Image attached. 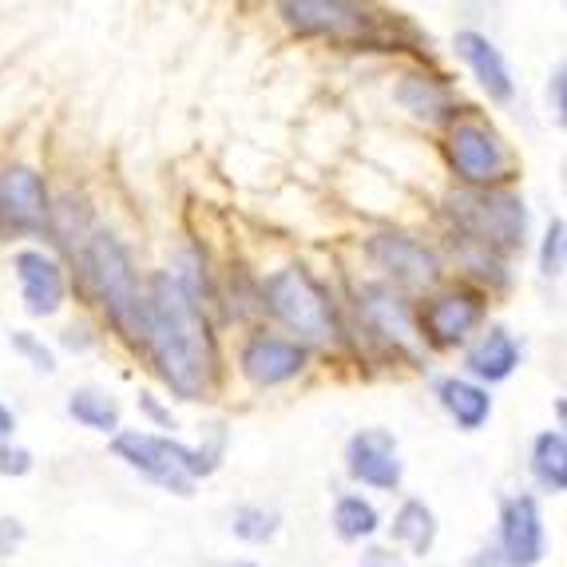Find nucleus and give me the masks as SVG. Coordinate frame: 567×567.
Instances as JSON below:
<instances>
[{"label": "nucleus", "instance_id": "18", "mask_svg": "<svg viewBox=\"0 0 567 567\" xmlns=\"http://www.w3.org/2000/svg\"><path fill=\"white\" fill-rule=\"evenodd\" d=\"M436 398H441V405L453 413V421L461 429H481L484 421H488L492 413V398H488V389L473 385V381H464V378H445L441 385H436Z\"/></svg>", "mask_w": 567, "mask_h": 567}, {"label": "nucleus", "instance_id": "14", "mask_svg": "<svg viewBox=\"0 0 567 567\" xmlns=\"http://www.w3.org/2000/svg\"><path fill=\"white\" fill-rule=\"evenodd\" d=\"M12 270L20 278V293H24V306L37 318H52V313L64 306V270L56 266V258H48L44 250H20L12 258Z\"/></svg>", "mask_w": 567, "mask_h": 567}, {"label": "nucleus", "instance_id": "24", "mask_svg": "<svg viewBox=\"0 0 567 567\" xmlns=\"http://www.w3.org/2000/svg\"><path fill=\"white\" fill-rule=\"evenodd\" d=\"M230 528H235L238 539H246V544H266V539H275L278 532V516L266 508H238L235 520H230Z\"/></svg>", "mask_w": 567, "mask_h": 567}, {"label": "nucleus", "instance_id": "19", "mask_svg": "<svg viewBox=\"0 0 567 567\" xmlns=\"http://www.w3.org/2000/svg\"><path fill=\"white\" fill-rule=\"evenodd\" d=\"M398 100L416 115V120H425V123H445V120H453V112H456L449 87H441L436 80H425V76L401 80Z\"/></svg>", "mask_w": 567, "mask_h": 567}, {"label": "nucleus", "instance_id": "7", "mask_svg": "<svg viewBox=\"0 0 567 567\" xmlns=\"http://www.w3.org/2000/svg\"><path fill=\"white\" fill-rule=\"evenodd\" d=\"M449 159H453L456 175L468 187L481 190L508 175V152H504L501 135L476 120L453 123V132H449Z\"/></svg>", "mask_w": 567, "mask_h": 567}, {"label": "nucleus", "instance_id": "31", "mask_svg": "<svg viewBox=\"0 0 567 567\" xmlns=\"http://www.w3.org/2000/svg\"><path fill=\"white\" fill-rule=\"evenodd\" d=\"M548 95L556 100V123H564V64L556 68V76H551Z\"/></svg>", "mask_w": 567, "mask_h": 567}, {"label": "nucleus", "instance_id": "8", "mask_svg": "<svg viewBox=\"0 0 567 567\" xmlns=\"http://www.w3.org/2000/svg\"><path fill=\"white\" fill-rule=\"evenodd\" d=\"M346 468L358 484L369 488L393 492L401 484V456L398 441L389 429H361L350 436V449H346Z\"/></svg>", "mask_w": 567, "mask_h": 567}, {"label": "nucleus", "instance_id": "4", "mask_svg": "<svg viewBox=\"0 0 567 567\" xmlns=\"http://www.w3.org/2000/svg\"><path fill=\"white\" fill-rule=\"evenodd\" d=\"M87 278H92L95 293H100V306L107 310V318L115 322V330L127 341H143V302L140 290H135V270L127 250L120 246L115 235H100L87 243Z\"/></svg>", "mask_w": 567, "mask_h": 567}, {"label": "nucleus", "instance_id": "1", "mask_svg": "<svg viewBox=\"0 0 567 567\" xmlns=\"http://www.w3.org/2000/svg\"><path fill=\"white\" fill-rule=\"evenodd\" d=\"M143 346L152 350L159 378L183 401H199L215 381V333H210L190 286L171 270L152 278V293L143 302Z\"/></svg>", "mask_w": 567, "mask_h": 567}, {"label": "nucleus", "instance_id": "21", "mask_svg": "<svg viewBox=\"0 0 567 567\" xmlns=\"http://www.w3.org/2000/svg\"><path fill=\"white\" fill-rule=\"evenodd\" d=\"M532 476L551 492L567 488V441H564V433L551 429V433L536 436V445H532Z\"/></svg>", "mask_w": 567, "mask_h": 567}, {"label": "nucleus", "instance_id": "6", "mask_svg": "<svg viewBox=\"0 0 567 567\" xmlns=\"http://www.w3.org/2000/svg\"><path fill=\"white\" fill-rule=\"evenodd\" d=\"M282 20L302 37H326L338 44H361L373 48L381 44V17L361 4H346V0H286L278 4Z\"/></svg>", "mask_w": 567, "mask_h": 567}, {"label": "nucleus", "instance_id": "25", "mask_svg": "<svg viewBox=\"0 0 567 567\" xmlns=\"http://www.w3.org/2000/svg\"><path fill=\"white\" fill-rule=\"evenodd\" d=\"M539 270L548 278H556L564 270V218H551L544 246H539Z\"/></svg>", "mask_w": 567, "mask_h": 567}, {"label": "nucleus", "instance_id": "5", "mask_svg": "<svg viewBox=\"0 0 567 567\" xmlns=\"http://www.w3.org/2000/svg\"><path fill=\"white\" fill-rule=\"evenodd\" d=\"M266 306L286 330L298 333L302 341L322 346V341L333 338L330 302H326L322 286L313 282L302 266H286L275 278H266Z\"/></svg>", "mask_w": 567, "mask_h": 567}, {"label": "nucleus", "instance_id": "33", "mask_svg": "<svg viewBox=\"0 0 567 567\" xmlns=\"http://www.w3.org/2000/svg\"><path fill=\"white\" fill-rule=\"evenodd\" d=\"M12 429H17V416L0 405V441H4V436H12Z\"/></svg>", "mask_w": 567, "mask_h": 567}, {"label": "nucleus", "instance_id": "26", "mask_svg": "<svg viewBox=\"0 0 567 567\" xmlns=\"http://www.w3.org/2000/svg\"><path fill=\"white\" fill-rule=\"evenodd\" d=\"M12 350L17 353H24V358L32 361V369H40V373H52V369H56V361H52V353L44 350V346H40L37 338H32V333H12Z\"/></svg>", "mask_w": 567, "mask_h": 567}, {"label": "nucleus", "instance_id": "12", "mask_svg": "<svg viewBox=\"0 0 567 567\" xmlns=\"http://www.w3.org/2000/svg\"><path fill=\"white\" fill-rule=\"evenodd\" d=\"M481 318H484V302H481V293H473V290H449L421 310L429 341H433V346H445V350L449 346H461V341L481 326Z\"/></svg>", "mask_w": 567, "mask_h": 567}, {"label": "nucleus", "instance_id": "27", "mask_svg": "<svg viewBox=\"0 0 567 567\" xmlns=\"http://www.w3.org/2000/svg\"><path fill=\"white\" fill-rule=\"evenodd\" d=\"M32 468V453L17 445H0V476H24Z\"/></svg>", "mask_w": 567, "mask_h": 567}, {"label": "nucleus", "instance_id": "11", "mask_svg": "<svg viewBox=\"0 0 567 567\" xmlns=\"http://www.w3.org/2000/svg\"><path fill=\"white\" fill-rule=\"evenodd\" d=\"M501 556L512 567H536L544 559V520L532 496H508L501 504Z\"/></svg>", "mask_w": 567, "mask_h": 567}, {"label": "nucleus", "instance_id": "13", "mask_svg": "<svg viewBox=\"0 0 567 567\" xmlns=\"http://www.w3.org/2000/svg\"><path fill=\"white\" fill-rule=\"evenodd\" d=\"M0 218L12 230H40L48 218V190L32 167L0 171Z\"/></svg>", "mask_w": 567, "mask_h": 567}, {"label": "nucleus", "instance_id": "15", "mask_svg": "<svg viewBox=\"0 0 567 567\" xmlns=\"http://www.w3.org/2000/svg\"><path fill=\"white\" fill-rule=\"evenodd\" d=\"M453 48H456V56L473 68V76L481 80V87L488 92V100L508 104L512 95H516V84H512V72H508V64H504L501 48L492 44L484 32H473V29L456 32Z\"/></svg>", "mask_w": 567, "mask_h": 567}, {"label": "nucleus", "instance_id": "3", "mask_svg": "<svg viewBox=\"0 0 567 567\" xmlns=\"http://www.w3.org/2000/svg\"><path fill=\"white\" fill-rule=\"evenodd\" d=\"M115 456L127 461L140 476H147L159 488L175 492V496H190L199 476H210L218 468V453L207 449H183L167 436L140 433V429H127V433H115L112 441Z\"/></svg>", "mask_w": 567, "mask_h": 567}, {"label": "nucleus", "instance_id": "22", "mask_svg": "<svg viewBox=\"0 0 567 567\" xmlns=\"http://www.w3.org/2000/svg\"><path fill=\"white\" fill-rule=\"evenodd\" d=\"M68 413L76 416L80 425L95 429V433H115V429H120V405L95 385L76 389V393L68 398Z\"/></svg>", "mask_w": 567, "mask_h": 567}, {"label": "nucleus", "instance_id": "29", "mask_svg": "<svg viewBox=\"0 0 567 567\" xmlns=\"http://www.w3.org/2000/svg\"><path fill=\"white\" fill-rule=\"evenodd\" d=\"M361 567H401V556L389 548H369L365 556H361Z\"/></svg>", "mask_w": 567, "mask_h": 567}, {"label": "nucleus", "instance_id": "17", "mask_svg": "<svg viewBox=\"0 0 567 567\" xmlns=\"http://www.w3.org/2000/svg\"><path fill=\"white\" fill-rule=\"evenodd\" d=\"M464 365H468V373H473V378L496 385V381H508L512 373H516V365H520V350H516V341H512L508 330L492 326V330L476 341L473 350H468Z\"/></svg>", "mask_w": 567, "mask_h": 567}, {"label": "nucleus", "instance_id": "2", "mask_svg": "<svg viewBox=\"0 0 567 567\" xmlns=\"http://www.w3.org/2000/svg\"><path fill=\"white\" fill-rule=\"evenodd\" d=\"M449 218L456 223L461 235L481 243L484 250L496 255H512L520 250L524 235H528V210H524L520 195L501 187H464L449 195Z\"/></svg>", "mask_w": 567, "mask_h": 567}, {"label": "nucleus", "instance_id": "23", "mask_svg": "<svg viewBox=\"0 0 567 567\" xmlns=\"http://www.w3.org/2000/svg\"><path fill=\"white\" fill-rule=\"evenodd\" d=\"M378 524H381L378 508L369 501H361V496H341L333 504V528H338L341 539H365L378 532Z\"/></svg>", "mask_w": 567, "mask_h": 567}, {"label": "nucleus", "instance_id": "9", "mask_svg": "<svg viewBox=\"0 0 567 567\" xmlns=\"http://www.w3.org/2000/svg\"><path fill=\"white\" fill-rule=\"evenodd\" d=\"M243 373L255 385H282V381H293L310 361V350L302 341L290 338H275V333H255V338L243 346Z\"/></svg>", "mask_w": 567, "mask_h": 567}, {"label": "nucleus", "instance_id": "10", "mask_svg": "<svg viewBox=\"0 0 567 567\" xmlns=\"http://www.w3.org/2000/svg\"><path fill=\"white\" fill-rule=\"evenodd\" d=\"M365 250H369V258L385 270V275H393V282L409 286V290H425V286H433L436 275H441L433 250H425L416 238L378 235V238H369Z\"/></svg>", "mask_w": 567, "mask_h": 567}, {"label": "nucleus", "instance_id": "28", "mask_svg": "<svg viewBox=\"0 0 567 567\" xmlns=\"http://www.w3.org/2000/svg\"><path fill=\"white\" fill-rule=\"evenodd\" d=\"M20 539H24V528L17 520H0V556H9Z\"/></svg>", "mask_w": 567, "mask_h": 567}, {"label": "nucleus", "instance_id": "20", "mask_svg": "<svg viewBox=\"0 0 567 567\" xmlns=\"http://www.w3.org/2000/svg\"><path fill=\"white\" fill-rule=\"evenodd\" d=\"M393 539L405 544L413 556H429L436 539V516L425 501H405L401 512L393 516Z\"/></svg>", "mask_w": 567, "mask_h": 567}, {"label": "nucleus", "instance_id": "34", "mask_svg": "<svg viewBox=\"0 0 567 567\" xmlns=\"http://www.w3.org/2000/svg\"><path fill=\"white\" fill-rule=\"evenodd\" d=\"M243 567H250V564H243Z\"/></svg>", "mask_w": 567, "mask_h": 567}, {"label": "nucleus", "instance_id": "32", "mask_svg": "<svg viewBox=\"0 0 567 567\" xmlns=\"http://www.w3.org/2000/svg\"><path fill=\"white\" fill-rule=\"evenodd\" d=\"M140 405H143V409H147V413H152V416H155V421H163V425H167V429H171V416H167V413H163V409H159V405H155V401H152V398H147V393H143V398H140Z\"/></svg>", "mask_w": 567, "mask_h": 567}, {"label": "nucleus", "instance_id": "30", "mask_svg": "<svg viewBox=\"0 0 567 567\" xmlns=\"http://www.w3.org/2000/svg\"><path fill=\"white\" fill-rule=\"evenodd\" d=\"M468 567H512V564L501 556V548H484V551H476V556L468 559Z\"/></svg>", "mask_w": 567, "mask_h": 567}, {"label": "nucleus", "instance_id": "16", "mask_svg": "<svg viewBox=\"0 0 567 567\" xmlns=\"http://www.w3.org/2000/svg\"><path fill=\"white\" fill-rule=\"evenodd\" d=\"M358 310H361V318H365L369 330L381 333V338H385L389 346H398V350H405L409 341H413V322H409V306L401 302V298H398L393 290H385V286H369V290H361Z\"/></svg>", "mask_w": 567, "mask_h": 567}]
</instances>
